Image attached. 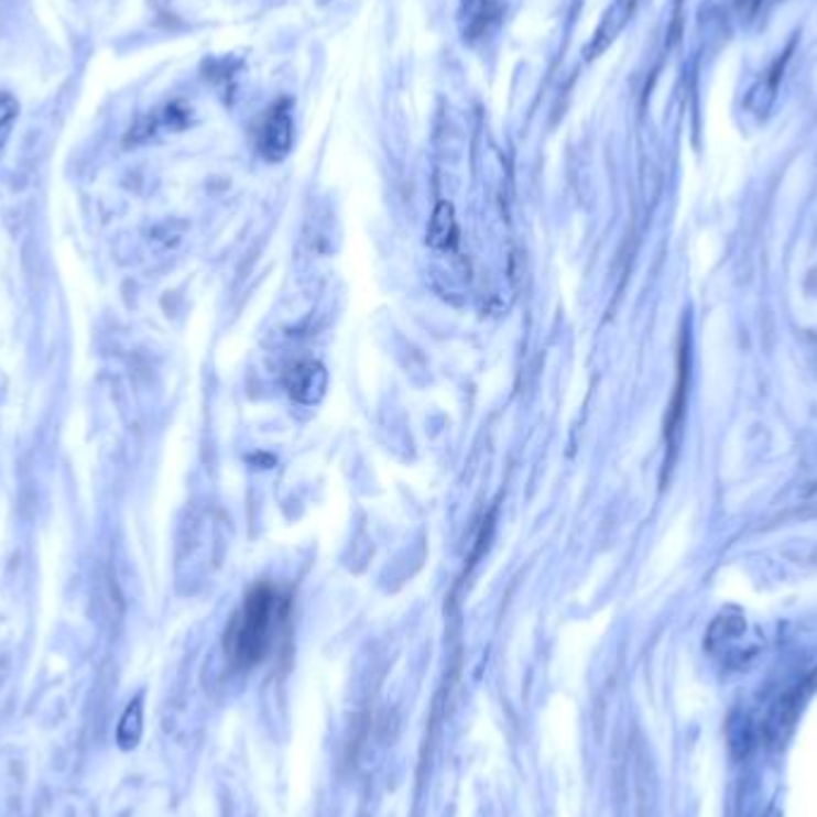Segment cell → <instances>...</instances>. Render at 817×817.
I'll return each instance as SVG.
<instances>
[{
	"label": "cell",
	"mask_w": 817,
	"mask_h": 817,
	"mask_svg": "<svg viewBox=\"0 0 817 817\" xmlns=\"http://www.w3.org/2000/svg\"><path fill=\"white\" fill-rule=\"evenodd\" d=\"M292 590L273 581L253 586L225 631V655L237 669L263 665L287 645Z\"/></svg>",
	"instance_id": "6da1fadb"
},
{
	"label": "cell",
	"mask_w": 817,
	"mask_h": 817,
	"mask_svg": "<svg viewBox=\"0 0 817 817\" xmlns=\"http://www.w3.org/2000/svg\"><path fill=\"white\" fill-rule=\"evenodd\" d=\"M292 142H294L292 104L290 98H283V101H277L261 120L257 130V146L265 161L277 163L287 156Z\"/></svg>",
	"instance_id": "7a4b0ae2"
},
{
	"label": "cell",
	"mask_w": 817,
	"mask_h": 817,
	"mask_svg": "<svg viewBox=\"0 0 817 817\" xmlns=\"http://www.w3.org/2000/svg\"><path fill=\"white\" fill-rule=\"evenodd\" d=\"M708 645L727 662L745 660L755 651V645L749 643V627L741 614H722L717 619L708 633Z\"/></svg>",
	"instance_id": "3957f363"
},
{
	"label": "cell",
	"mask_w": 817,
	"mask_h": 817,
	"mask_svg": "<svg viewBox=\"0 0 817 817\" xmlns=\"http://www.w3.org/2000/svg\"><path fill=\"white\" fill-rule=\"evenodd\" d=\"M502 20L500 0H459V30L464 41L481 44Z\"/></svg>",
	"instance_id": "277c9868"
},
{
	"label": "cell",
	"mask_w": 817,
	"mask_h": 817,
	"mask_svg": "<svg viewBox=\"0 0 817 817\" xmlns=\"http://www.w3.org/2000/svg\"><path fill=\"white\" fill-rule=\"evenodd\" d=\"M328 373L316 361H299L285 373V388L290 397L299 404H316L326 394Z\"/></svg>",
	"instance_id": "5b68a950"
},
{
	"label": "cell",
	"mask_w": 817,
	"mask_h": 817,
	"mask_svg": "<svg viewBox=\"0 0 817 817\" xmlns=\"http://www.w3.org/2000/svg\"><path fill=\"white\" fill-rule=\"evenodd\" d=\"M686 388H688V347L682 342V349H679V373H676V385H674V394H672L669 412H667V424H665V438H667V445H669V459H667V464L674 461L676 443H679L684 408H686Z\"/></svg>",
	"instance_id": "8992f818"
},
{
	"label": "cell",
	"mask_w": 817,
	"mask_h": 817,
	"mask_svg": "<svg viewBox=\"0 0 817 817\" xmlns=\"http://www.w3.org/2000/svg\"><path fill=\"white\" fill-rule=\"evenodd\" d=\"M459 230H457V218H455V208L453 204L440 201L435 214L431 218V228H428V244L435 249H453L457 247Z\"/></svg>",
	"instance_id": "52a82bcc"
},
{
	"label": "cell",
	"mask_w": 817,
	"mask_h": 817,
	"mask_svg": "<svg viewBox=\"0 0 817 817\" xmlns=\"http://www.w3.org/2000/svg\"><path fill=\"white\" fill-rule=\"evenodd\" d=\"M139 737H142V706H139V700H134L122 715L118 727V741L122 749H134Z\"/></svg>",
	"instance_id": "ba28073f"
}]
</instances>
